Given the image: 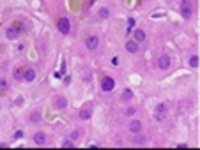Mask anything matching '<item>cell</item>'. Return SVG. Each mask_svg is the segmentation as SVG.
I'll return each instance as SVG.
<instances>
[{
  "instance_id": "19",
  "label": "cell",
  "mask_w": 200,
  "mask_h": 150,
  "mask_svg": "<svg viewBox=\"0 0 200 150\" xmlns=\"http://www.w3.org/2000/svg\"><path fill=\"white\" fill-rule=\"evenodd\" d=\"M188 64H190V67L197 69V67L200 65V58H199V55H191V56H190V60H188Z\"/></svg>"
},
{
  "instance_id": "25",
  "label": "cell",
  "mask_w": 200,
  "mask_h": 150,
  "mask_svg": "<svg viewBox=\"0 0 200 150\" xmlns=\"http://www.w3.org/2000/svg\"><path fill=\"white\" fill-rule=\"evenodd\" d=\"M13 138H14V140H20V138H23V131H16Z\"/></svg>"
},
{
  "instance_id": "21",
  "label": "cell",
  "mask_w": 200,
  "mask_h": 150,
  "mask_svg": "<svg viewBox=\"0 0 200 150\" xmlns=\"http://www.w3.org/2000/svg\"><path fill=\"white\" fill-rule=\"evenodd\" d=\"M62 147H64V149H73V147H75V140H73V138L64 140V141H62Z\"/></svg>"
},
{
  "instance_id": "11",
  "label": "cell",
  "mask_w": 200,
  "mask_h": 150,
  "mask_svg": "<svg viewBox=\"0 0 200 150\" xmlns=\"http://www.w3.org/2000/svg\"><path fill=\"white\" fill-rule=\"evenodd\" d=\"M78 117H80V120H89L90 117H92V106L90 104H87V106H81L80 108V113H78Z\"/></svg>"
},
{
  "instance_id": "13",
  "label": "cell",
  "mask_w": 200,
  "mask_h": 150,
  "mask_svg": "<svg viewBox=\"0 0 200 150\" xmlns=\"http://www.w3.org/2000/svg\"><path fill=\"white\" fill-rule=\"evenodd\" d=\"M28 122H32V124H41L43 122V113L39 110H32L30 115H28Z\"/></svg>"
},
{
  "instance_id": "1",
  "label": "cell",
  "mask_w": 200,
  "mask_h": 150,
  "mask_svg": "<svg viewBox=\"0 0 200 150\" xmlns=\"http://www.w3.org/2000/svg\"><path fill=\"white\" fill-rule=\"evenodd\" d=\"M179 13L184 19H191L193 18V13H195V7H193V0H182L179 5Z\"/></svg>"
},
{
  "instance_id": "26",
  "label": "cell",
  "mask_w": 200,
  "mask_h": 150,
  "mask_svg": "<svg viewBox=\"0 0 200 150\" xmlns=\"http://www.w3.org/2000/svg\"><path fill=\"white\" fill-rule=\"evenodd\" d=\"M135 143H137V145H143V143H145V138H143V136H142V138H137Z\"/></svg>"
},
{
  "instance_id": "27",
  "label": "cell",
  "mask_w": 200,
  "mask_h": 150,
  "mask_svg": "<svg viewBox=\"0 0 200 150\" xmlns=\"http://www.w3.org/2000/svg\"><path fill=\"white\" fill-rule=\"evenodd\" d=\"M177 149H188V143H179Z\"/></svg>"
},
{
  "instance_id": "18",
  "label": "cell",
  "mask_w": 200,
  "mask_h": 150,
  "mask_svg": "<svg viewBox=\"0 0 200 150\" xmlns=\"http://www.w3.org/2000/svg\"><path fill=\"white\" fill-rule=\"evenodd\" d=\"M98 18L99 19H108L110 18V9H108V7H101L99 11H98Z\"/></svg>"
},
{
  "instance_id": "20",
  "label": "cell",
  "mask_w": 200,
  "mask_h": 150,
  "mask_svg": "<svg viewBox=\"0 0 200 150\" xmlns=\"http://www.w3.org/2000/svg\"><path fill=\"white\" fill-rule=\"evenodd\" d=\"M7 88H9V83H7V79L5 78H0V95H4L7 92Z\"/></svg>"
},
{
  "instance_id": "7",
  "label": "cell",
  "mask_w": 200,
  "mask_h": 150,
  "mask_svg": "<svg viewBox=\"0 0 200 150\" xmlns=\"http://www.w3.org/2000/svg\"><path fill=\"white\" fill-rule=\"evenodd\" d=\"M128 129H129V132H133V134H142L143 124H142V120H138V118H133V120L128 124Z\"/></svg>"
},
{
  "instance_id": "23",
  "label": "cell",
  "mask_w": 200,
  "mask_h": 150,
  "mask_svg": "<svg viewBox=\"0 0 200 150\" xmlns=\"http://www.w3.org/2000/svg\"><path fill=\"white\" fill-rule=\"evenodd\" d=\"M133 27H135V18H129V19H128V28H126V32H128V34H129V32H131V28H133Z\"/></svg>"
},
{
  "instance_id": "22",
  "label": "cell",
  "mask_w": 200,
  "mask_h": 150,
  "mask_svg": "<svg viewBox=\"0 0 200 150\" xmlns=\"http://www.w3.org/2000/svg\"><path fill=\"white\" fill-rule=\"evenodd\" d=\"M135 113H137V108H135V106H128V108L124 110V115H126V117H133Z\"/></svg>"
},
{
  "instance_id": "9",
  "label": "cell",
  "mask_w": 200,
  "mask_h": 150,
  "mask_svg": "<svg viewBox=\"0 0 200 150\" xmlns=\"http://www.w3.org/2000/svg\"><path fill=\"white\" fill-rule=\"evenodd\" d=\"M124 46H126V51H128V53H138V50H140V42L135 41V39H128Z\"/></svg>"
},
{
  "instance_id": "5",
  "label": "cell",
  "mask_w": 200,
  "mask_h": 150,
  "mask_svg": "<svg viewBox=\"0 0 200 150\" xmlns=\"http://www.w3.org/2000/svg\"><path fill=\"white\" fill-rule=\"evenodd\" d=\"M99 36H96V34H90L89 37H85V46H87V50H90V51H94V50H98L99 48Z\"/></svg>"
},
{
  "instance_id": "15",
  "label": "cell",
  "mask_w": 200,
  "mask_h": 150,
  "mask_svg": "<svg viewBox=\"0 0 200 150\" xmlns=\"http://www.w3.org/2000/svg\"><path fill=\"white\" fill-rule=\"evenodd\" d=\"M145 37H147V34H145V30H142V28H137V30L133 32V39L138 41V42H143Z\"/></svg>"
},
{
  "instance_id": "14",
  "label": "cell",
  "mask_w": 200,
  "mask_h": 150,
  "mask_svg": "<svg viewBox=\"0 0 200 150\" xmlns=\"http://www.w3.org/2000/svg\"><path fill=\"white\" fill-rule=\"evenodd\" d=\"M32 140H34V143H36L37 147H43V145L46 143V132H44V131H37L36 134H34V138H32Z\"/></svg>"
},
{
  "instance_id": "12",
  "label": "cell",
  "mask_w": 200,
  "mask_h": 150,
  "mask_svg": "<svg viewBox=\"0 0 200 150\" xmlns=\"http://www.w3.org/2000/svg\"><path fill=\"white\" fill-rule=\"evenodd\" d=\"M36 69L34 67H25V71H23V81H28V83H32L34 79H36Z\"/></svg>"
},
{
  "instance_id": "6",
  "label": "cell",
  "mask_w": 200,
  "mask_h": 150,
  "mask_svg": "<svg viewBox=\"0 0 200 150\" xmlns=\"http://www.w3.org/2000/svg\"><path fill=\"white\" fill-rule=\"evenodd\" d=\"M156 65H158V69H161V71H166V69H170V65H172V56L166 55V53H163V55L158 58Z\"/></svg>"
},
{
  "instance_id": "16",
  "label": "cell",
  "mask_w": 200,
  "mask_h": 150,
  "mask_svg": "<svg viewBox=\"0 0 200 150\" xmlns=\"http://www.w3.org/2000/svg\"><path fill=\"white\" fill-rule=\"evenodd\" d=\"M23 71H25V67H14L13 69V78L16 81H23Z\"/></svg>"
},
{
  "instance_id": "4",
  "label": "cell",
  "mask_w": 200,
  "mask_h": 150,
  "mask_svg": "<svg viewBox=\"0 0 200 150\" xmlns=\"http://www.w3.org/2000/svg\"><path fill=\"white\" fill-rule=\"evenodd\" d=\"M99 85H101V90H103V92H112V90L115 88V79H113L112 76H103Z\"/></svg>"
},
{
  "instance_id": "24",
  "label": "cell",
  "mask_w": 200,
  "mask_h": 150,
  "mask_svg": "<svg viewBox=\"0 0 200 150\" xmlns=\"http://www.w3.org/2000/svg\"><path fill=\"white\" fill-rule=\"evenodd\" d=\"M80 134H81V131H73L69 138H73V140H78V138H80Z\"/></svg>"
},
{
  "instance_id": "3",
  "label": "cell",
  "mask_w": 200,
  "mask_h": 150,
  "mask_svg": "<svg viewBox=\"0 0 200 150\" xmlns=\"http://www.w3.org/2000/svg\"><path fill=\"white\" fill-rule=\"evenodd\" d=\"M166 115H168V106L165 102L156 104V108H154V118H156V122H163L166 118Z\"/></svg>"
},
{
  "instance_id": "10",
  "label": "cell",
  "mask_w": 200,
  "mask_h": 150,
  "mask_svg": "<svg viewBox=\"0 0 200 150\" xmlns=\"http://www.w3.org/2000/svg\"><path fill=\"white\" fill-rule=\"evenodd\" d=\"M20 36H21V32L14 27V25H11V27H7V28H5V37L9 39V41H16Z\"/></svg>"
},
{
  "instance_id": "2",
  "label": "cell",
  "mask_w": 200,
  "mask_h": 150,
  "mask_svg": "<svg viewBox=\"0 0 200 150\" xmlns=\"http://www.w3.org/2000/svg\"><path fill=\"white\" fill-rule=\"evenodd\" d=\"M55 25H57V30H59L62 36H69V34H71V21H69V18L60 16V18H57Z\"/></svg>"
},
{
  "instance_id": "17",
  "label": "cell",
  "mask_w": 200,
  "mask_h": 150,
  "mask_svg": "<svg viewBox=\"0 0 200 150\" xmlns=\"http://www.w3.org/2000/svg\"><path fill=\"white\" fill-rule=\"evenodd\" d=\"M133 97H135V94H133V90H131V88H124V90H122V95H120V99H122V101H131Z\"/></svg>"
},
{
  "instance_id": "8",
  "label": "cell",
  "mask_w": 200,
  "mask_h": 150,
  "mask_svg": "<svg viewBox=\"0 0 200 150\" xmlns=\"http://www.w3.org/2000/svg\"><path fill=\"white\" fill-rule=\"evenodd\" d=\"M51 104H53L55 110H66V108H67V97H64V95H55L53 101H51Z\"/></svg>"
}]
</instances>
